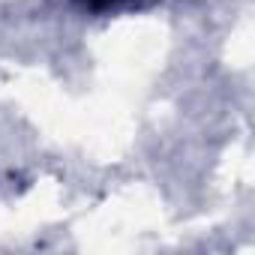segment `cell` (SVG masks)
<instances>
[{"label": "cell", "mask_w": 255, "mask_h": 255, "mask_svg": "<svg viewBox=\"0 0 255 255\" xmlns=\"http://www.w3.org/2000/svg\"><path fill=\"white\" fill-rule=\"evenodd\" d=\"M75 3L87 12L102 15V12H114V9H123V6H135L138 0H75Z\"/></svg>", "instance_id": "obj_1"}]
</instances>
